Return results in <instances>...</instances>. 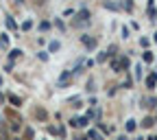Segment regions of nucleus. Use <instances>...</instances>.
Listing matches in <instances>:
<instances>
[{
    "label": "nucleus",
    "mask_w": 157,
    "mask_h": 140,
    "mask_svg": "<svg viewBox=\"0 0 157 140\" xmlns=\"http://www.w3.org/2000/svg\"><path fill=\"white\" fill-rule=\"evenodd\" d=\"M50 50H52V53L59 50V42H50Z\"/></svg>",
    "instance_id": "4"
},
{
    "label": "nucleus",
    "mask_w": 157,
    "mask_h": 140,
    "mask_svg": "<svg viewBox=\"0 0 157 140\" xmlns=\"http://www.w3.org/2000/svg\"><path fill=\"white\" fill-rule=\"evenodd\" d=\"M90 138H94V140H101V134H98V131H94V129H92V131H90Z\"/></svg>",
    "instance_id": "3"
},
{
    "label": "nucleus",
    "mask_w": 157,
    "mask_h": 140,
    "mask_svg": "<svg viewBox=\"0 0 157 140\" xmlns=\"http://www.w3.org/2000/svg\"><path fill=\"white\" fill-rule=\"evenodd\" d=\"M127 129H129V131L135 129V121H129V123H127Z\"/></svg>",
    "instance_id": "6"
},
{
    "label": "nucleus",
    "mask_w": 157,
    "mask_h": 140,
    "mask_svg": "<svg viewBox=\"0 0 157 140\" xmlns=\"http://www.w3.org/2000/svg\"><path fill=\"white\" fill-rule=\"evenodd\" d=\"M11 131H13V134H20V131H22V123H20V121H13V123H11Z\"/></svg>",
    "instance_id": "1"
},
{
    "label": "nucleus",
    "mask_w": 157,
    "mask_h": 140,
    "mask_svg": "<svg viewBox=\"0 0 157 140\" xmlns=\"http://www.w3.org/2000/svg\"><path fill=\"white\" fill-rule=\"evenodd\" d=\"M0 83H2V79H0Z\"/></svg>",
    "instance_id": "8"
},
{
    "label": "nucleus",
    "mask_w": 157,
    "mask_h": 140,
    "mask_svg": "<svg viewBox=\"0 0 157 140\" xmlns=\"http://www.w3.org/2000/svg\"><path fill=\"white\" fill-rule=\"evenodd\" d=\"M155 81H157V74H151V77H148V79H146V83H148V86H153V83H155Z\"/></svg>",
    "instance_id": "2"
},
{
    "label": "nucleus",
    "mask_w": 157,
    "mask_h": 140,
    "mask_svg": "<svg viewBox=\"0 0 157 140\" xmlns=\"http://www.w3.org/2000/svg\"><path fill=\"white\" fill-rule=\"evenodd\" d=\"M155 42H157V33H155Z\"/></svg>",
    "instance_id": "7"
},
{
    "label": "nucleus",
    "mask_w": 157,
    "mask_h": 140,
    "mask_svg": "<svg viewBox=\"0 0 157 140\" xmlns=\"http://www.w3.org/2000/svg\"><path fill=\"white\" fill-rule=\"evenodd\" d=\"M9 101H11L13 105H20V98H17V96H9Z\"/></svg>",
    "instance_id": "5"
}]
</instances>
